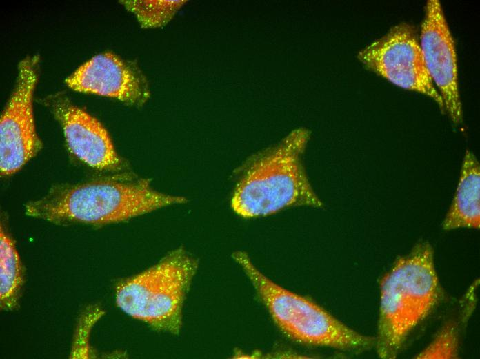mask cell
<instances>
[{
  "mask_svg": "<svg viewBox=\"0 0 480 359\" xmlns=\"http://www.w3.org/2000/svg\"><path fill=\"white\" fill-rule=\"evenodd\" d=\"M277 327L290 339L304 345L348 351H364L376 338L361 334L314 302L279 286L264 275L243 251L233 253Z\"/></svg>",
  "mask_w": 480,
  "mask_h": 359,
  "instance_id": "cell-4",
  "label": "cell"
},
{
  "mask_svg": "<svg viewBox=\"0 0 480 359\" xmlns=\"http://www.w3.org/2000/svg\"><path fill=\"white\" fill-rule=\"evenodd\" d=\"M44 103L62 126L68 149L96 169L119 170L121 160L106 128L94 117L74 106L61 93L48 96Z\"/></svg>",
  "mask_w": 480,
  "mask_h": 359,
  "instance_id": "cell-9",
  "label": "cell"
},
{
  "mask_svg": "<svg viewBox=\"0 0 480 359\" xmlns=\"http://www.w3.org/2000/svg\"><path fill=\"white\" fill-rule=\"evenodd\" d=\"M480 166L475 155L466 152L460 178L442 224L444 230L480 227Z\"/></svg>",
  "mask_w": 480,
  "mask_h": 359,
  "instance_id": "cell-11",
  "label": "cell"
},
{
  "mask_svg": "<svg viewBox=\"0 0 480 359\" xmlns=\"http://www.w3.org/2000/svg\"><path fill=\"white\" fill-rule=\"evenodd\" d=\"M421 48L432 81L441 93L444 109L456 124L463 113L458 89L454 42L439 1H428L422 25Z\"/></svg>",
  "mask_w": 480,
  "mask_h": 359,
  "instance_id": "cell-8",
  "label": "cell"
},
{
  "mask_svg": "<svg viewBox=\"0 0 480 359\" xmlns=\"http://www.w3.org/2000/svg\"><path fill=\"white\" fill-rule=\"evenodd\" d=\"M74 90L141 105L149 97L147 80L136 65L106 52L95 55L66 79Z\"/></svg>",
  "mask_w": 480,
  "mask_h": 359,
  "instance_id": "cell-10",
  "label": "cell"
},
{
  "mask_svg": "<svg viewBox=\"0 0 480 359\" xmlns=\"http://www.w3.org/2000/svg\"><path fill=\"white\" fill-rule=\"evenodd\" d=\"M198 262L183 248L170 252L148 269L118 282V307L160 331L178 334L184 301Z\"/></svg>",
  "mask_w": 480,
  "mask_h": 359,
  "instance_id": "cell-5",
  "label": "cell"
},
{
  "mask_svg": "<svg viewBox=\"0 0 480 359\" xmlns=\"http://www.w3.org/2000/svg\"><path fill=\"white\" fill-rule=\"evenodd\" d=\"M459 348V333L454 321L446 323L435 335L431 342L414 358H457Z\"/></svg>",
  "mask_w": 480,
  "mask_h": 359,
  "instance_id": "cell-14",
  "label": "cell"
},
{
  "mask_svg": "<svg viewBox=\"0 0 480 359\" xmlns=\"http://www.w3.org/2000/svg\"><path fill=\"white\" fill-rule=\"evenodd\" d=\"M23 269L13 240L3 229L0 233V300L5 310L18 304L24 282Z\"/></svg>",
  "mask_w": 480,
  "mask_h": 359,
  "instance_id": "cell-12",
  "label": "cell"
},
{
  "mask_svg": "<svg viewBox=\"0 0 480 359\" xmlns=\"http://www.w3.org/2000/svg\"><path fill=\"white\" fill-rule=\"evenodd\" d=\"M308 137L307 130H296L246 164L231 201L238 215L254 217L290 206H323L309 182L302 161Z\"/></svg>",
  "mask_w": 480,
  "mask_h": 359,
  "instance_id": "cell-3",
  "label": "cell"
},
{
  "mask_svg": "<svg viewBox=\"0 0 480 359\" xmlns=\"http://www.w3.org/2000/svg\"><path fill=\"white\" fill-rule=\"evenodd\" d=\"M359 60L370 70L392 84L423 93L444 109L433 86L414 27L403 23L359 52Z\"/></svg>",
  "mask_w": 480,
  "mask_h": 359,
  "instance_id": "cell-7",
  "label": "cell"
},
{
  "mask_svg": "<svg viewBox=\"0 0 480 359\" xmlns=\"http://www.w3.org/2000/svg\"><path fill=\"white\" fill-rule=\"evenodd\" d=\"M441 291L428 242L398 258L380 283L375 346L383 359L397 358L413 329L433 310Z\"/></svg>",
  "mask_w": 480,
  "mask_h": 359,
  "instance_id": "cell-2",
  "label": "cell"
},
{
  "mask_svg": "<svg viewBox=\"0 0 480 359\" xmlns=\"http://www.w3.org/2000/svg\"><path fill=\"white\" fill-rule=\"evenodd\" d=\"M132 12L143 28L159 27L166 24L186 1H121Z\"/></svg>",
  "mask_w": 480,
  "mask_h": 359,
  "instance_id": "cell-13",
  "label": "cell"
},
{
  "mask_svg": "<svg viewBox=\"0 0 480 359\" xmlns=\"http://www.w3.org/2000/svg\"><path fill=\"white\" fill-rule=\"evenodd\" d=\"M39 63L37 55L27 57L19 63L14 90L1 117L0 170L3 175L20 170L41 148L32 110Z\"/></svg>",
  "mask_w": 480,
  "mask_h": 359,
  "instance_id": "cell-6",
  "label": "cell"
},
{
  "mask_svg": "<svg viewBox=\"0 0 480 359\" xmlns=\"http://www.w3.org/2000/svg\"><path fill=\"white\" fill-rule=\"evenodd\" d=\"M186 202L183 197L153 189L147 180L112 177L54 186L42 197L28 202L25 213L55 224L101 225Z\"/></svg>",
  "mask_w": 480,
  "mask_h": 359,
  "instance_id": "cell-1",
  "label": "cell"
}]
</instances>
